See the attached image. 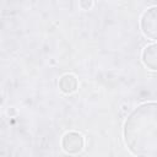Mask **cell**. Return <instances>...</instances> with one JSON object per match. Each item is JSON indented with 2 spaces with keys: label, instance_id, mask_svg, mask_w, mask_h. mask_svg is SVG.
Here are the masks:
<instances>
[{
  "label": "cell",
  "instance_id": "5",
  "mask_svg": "<svg viewBox=\"0 0 157 157\" xmlns=\"http://www.w3.org/2000/svg\"><path fill=\"white\" fill-rule=\"evenodd\" d=\"M77 87H78V81L76 76H74L72 74H65L59 80V90L63 93L66 94L74 93L77 90Z\"/></svg>",
  "mask_w": 157,
  "mask_h": 157
},
{
  "label": "cell",
  "instance_id": "3",
  "mask_svg": "<svg viewBox=\"0 0 157 157\" xmlns=\"http://www.w3.org/2000/svg\"><path fill=\"white\" fill-rule=\"evenodd\" d=\"M83 136L77 131H67L61 139V147L69 155H77L83 150Z\"/></svg>",
  "mask_w": 157,
  "mask_h": 157
},
{
  "label": "cell",
  "instance_id": "2",
  "mask_svg": "<svg viewBox=\"0 0 157 157\" xmlns=\"http://www.w3.org/2000/svg\"><path fill=\"white\" fill-rule=\"evenodd\" d=\"M140 26L142 33L148 39L157 40V6L148 7L141 16Z\"/></svg>",
  "mask_w": 157,
  "mask_h": 157
},
{
  "label": "cell",
  "instance_id": "1",
  "mask_svg": "<svg viewBox=\"0 0 157 157\" xmlns=\"http://www.w3.org/2000/svg\"><path fill=\"white\" fill-rule=\"evenodd\" d=\"M124 142L136 157H157V102L135 108L123 128Z\"/></svg>",
  "mask_w": 157,
  "mask_h": 157
},
{
  "label": "cell",
  "instance_id": "6",
  "mask_svg": "<svg viewBox=\"0 0 157 157\" xmlns=\"http://www.w3.org/2000/svg\"><path fill=\"white\" fill-rule=\"evenodd\" d=\"M92 5H93L92 1H80V6H81L83 10H88Z\"/></svg>",
  "mask_w": 157,
  "mask_h": 157
},
{
  "label": "cell",
  "instance_id": "4",
  "mask_svg": "<svg viewBox=\"0 0 157 157\" xmlns=\"http://www.w3.org/2000/svg\"><path fill=\"white\" fill-rule=\"evenodd\" d=\"M141 59L146 67L157 71V43L148 44L147 47H145L141 54Z\"/></svg>",
  "mask_w": 157,
  "mask_h": 157
}]
</instances>
